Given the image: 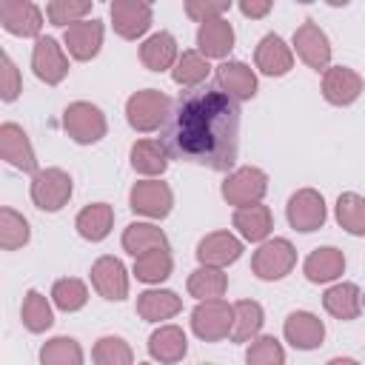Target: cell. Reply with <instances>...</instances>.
Listing matches in <instances>:
<instances>
[{
    "mask_svg": "<svg viewBox=\"0 0 365 365\" xmlns=\"http://www.w3.org/2000/svg\"><path fill=\"white\" fill-rule=\"evenodd\" d=\"M302 271L308 277V282H334L336 277H342L345 271V254L334 245H322V248H314L305 262H302Z\"/></svg>",
    "mask_w": 365,
    "mask_h": 365,
    "instance_id": "cb8c5ba5",
    "label": "cell"
},
{
    "mask_svg": "<svg viewBox=\"0 0 365 365\" xmlns=\"http://www.w3.org/2000/svg\"><path fill=\"white\" fill-rule=\"evenodd\" d=\"M40 365H83V348L74 336H54L40 348Z\"/></svg>",
    "mask_w": 365,
    "mask_h": 365,
    "instance_id": "ab89813d",
    "label": "cell"
},
{
    "mask_svg": "<svg viewBox=\"0 0 365 365\" xmlns=\"http://www.w3.org/2000/svg\"><path fill=\"white\" fill-rule=\"evenodd\" d=\"M197 48L205 60H222L234 48V29L225 17L208 20L197 29Z\"/></svg>",
    "mask_w": 365,
    "mask_h": 365,
    "instance_id": "7402d4cb",
    "label": "cell"
},
{
    "mask_svg": "<svg viewBox=\"0 0 365 365\" xmlns=\"http://www.w3.org/2000/svg\"><path fill=\"white\" fill-rule=\"evenodd\" d=\"M217 88L237 103L251 100L257 94V74L242 60H225L217 66Z\"/></svg>",
    "mask_w": 365,
    "mask_h": 365,
    "instance_id": "ac0fdd59",
    "label": "cell"
},
{
    "mask_svg": "<svg viewBox=\"0 0 365 365\" xmlns=\"http://www.w3.org/2000/svg\"><path fill=\"white\" fill-rule=\"evenodd\" d=\"M91 285L94 291L103 297V299H111V302H120L128 297V274H125V265L117 259V257H100L94 265H91Z\"/></svg>",
    "mask_w": 365,
    "mask_h": 365,
    "instance_id": "2e32d148",
    "label": "cell"
},
{
    "mask_svg": "<svg viewBox=\"0 0 365 365\" xmlns=\"http://www.w3.org/2000/svg\"><path fill=\"white\" fill-rule=\"evenodd\" d=\"M242 257V240L231 231H211L197 242V259L200 265L225 268Z\"/></svg>",
    "mask_w": 365,
    "mask_h": 365,
    "instance_id": "9a60e30c",
    "label": "cell"
},
{
    "mask_svg": "<svg viewBox=\"0 0 365 365\" xmlns=\"http://www.w3.org/2000/svg\"><path fill=\"white\" fill-rule=\"evenodd\" d=\"M51 302H54L60 311L74 314V311H80V308L88 302V288H86V282L77 279V277H63V279H57V282L51 285Z\"/></svg>",
    "mask_w": 365,
    "mask_h": 365,
    "instance_id": "f35d334b",
    "label": "cell"
},
{
    "mask_svg": "<svg viewBox=\"0 0 365 365\" xmlns=\"http://www.w3.org/2000/svg\"><path fill=\"white\" fill-rule=\"evenodd\" d=\"M157 248H168V237L163 234V228L151 225V222H131L123 231V251H128L134 259L157 251Z\"/></svg>",
    "mask_w": 365,
    "mask_h": 365,
    "instance_id": "f1b7e54d",
    "label": "cell"
},
{
    "mask_svg": "<svg viewBox=\"0 0 365 365\" xmlns=\"http://www.w3.org/2000/svg\"><path fill=\"white\" fill-rule=\"evenodd\" d=\"M171 268H174V259H171L168 248H157V251H148V254L134 259V277L140 282H148V285L168 279Z\"/></svg>",
    "mask_w": 365,
    "mask_h": 365,
    "instance_id": "e575fe53",
    "label": "cell"
},
{
    "mask_svg": "<svg viewBox=\"0 0 365 365\" xmlns=\"http://www.w3.org/2000/svg\"><path fill=\"white\" fill-rule=\"evenodd\" d=\"M336 222L354 234V237H365V197L345 191L336 197Z\"/></svg>",
    "mask_w": 365,
    "mask_h": 365,
    "instance_id": "8d00e7d4",
    "label": "cell"
},
{
    "mask_svg": "<svg viewBox=\"0 0 365 365\" xmlns=\"http://www.w3.org/2000/svg\"><path fill=\"white\" fill-rule=\"evenodd\" d=\"M365 88V80L348 66H328L322 74V97L331 106H351Z\"/></svg>",
    "mask_w": 365,
    "mask_h": 365,
    "instance_id": "e0dca14e",
    "label": "cell"
},
{
    "mask_svg": "<svg viewBox=\"0 0 365 365\" xmlns=\"http://www.w3.org/2000/svg\"><path fill=\"white\" fill-rule=\"evenodd\" d=\"M63 128H66V134L74 143L91 145V143H100L106 137L108 123H106V114L94 103L77 100V103H68L66 106V111H63Z\"/></svg>",
    "mask_w": 365,
    "mask_h": 365,
    "instance_id": "277c9868",
    "label": "cell"
},
{
    "mask_svg": "<svg viewBox=\"0 0 365 365\" xmlns=\"http://www.w3.org/2000/svg\"><path fill=\"white\" fill-rule=\"evenodd\" d=\"M29 237H31L29 220L23 214H17L14 208H0V248L17 251L29 242Z\"/></svg>",
    "mask_w": 365,
    "mask_h": 365,
    "instance_id": "74e56055",
    "label": "cell"
},
{
    "mask_svg": "<svg viewBox=\"0 0 365 365\" xmlns=\"http://www.w3.org/2000/svg\"><path fill=\"white\" fill-rule=\"evenodd\" d=\"M94 365H134L131 345L123 336H100L91 348Z\"/></svg>",
    "mask_w": 365,
    "mask_h": 365,
    "instance_id": "60d3db41",
    "label": "cell"
},
{
    "mask_svg": "<svg viewBox=\"0 0 365 365\" xmlns=\"http://www.w3.org/2000/svg\"><path fill=\"white\" fill-rule=\"evenodd\" d=\"M131 168L145 177H157L168 168V154L160 140H137L131 145Z\"/></svg>",
    "mask_w": 365,
    "mask_h": 365,
    "instance_id": "1f68e13d",
    "label": "cell"
},
{
    "mask_svg": "<svg viewBox=\"0 0 365 365\" xmlns=\"http://www.w3.org/2000/svg\"><path fill=\"white\" fill-rule=\"evenodd\" d=\"M188 294L202 299H220L228 288V277L222 274V268H211V265H200L197 271L188 274Z\"/></svg>",
    "mask_w": 365,
    "mask_h": 365,
    "instance_id": "836d02e7",
    "label": "cell"
},
{
    "mask_svg": "<svg viewBox=\"0 0 365 365\" xmlns=\"http://www.w3.org/2000/svg\"><path fill=\"white\" fill-rule=\"evenodd\" d=\"M254 63L262 74L268 77H282L291 71L294 66V51L291 46L279 37V34H265L259 43H257V51H254Z\"/></svg>",
    "mask_w": 365,
    "mask_h": 365,
    "instance_id": "44dd1931",
    "label": "cell"
},
{
    "mask_svg": "<svg viewBox=\"0 0 365 365\" xmlns=\"http://www.w3.org/2000/svg\"><path fill=\"white\" fill-rule=\"evenodd\" d=\"M325 365H359V362L351 359V356H334V359H328Z\"/></svg>",
    "mask_w": 365,
    "mask_h": 365,
    "instance_id": "7dc6e473",
    "label": "cell"
},
{
    "mask_svg": "<svg viewBox=\"0 0 365 365\" xmlns=\"http://www.w3.org/2000/svg\"><path fill=\"white\" fill-rule=\"evenodd\" d=\"M31 68L37 80H43L46 86H57L68 74V57L54 37H37L31 51Z\"/></svg>",
    "mask_w": 365,
    "mask_h": 365,
    "instance_id": "30bf717a",
    "label": "cell"
},
{
    "mask_svg": "<svg viewBox=\"0 0 365 365\" xmlns=\"http://www.w3.org/2000/svg\"><path fill=\"white\" fill-rule=\"evenodd\" d=\"M262 322H265L262 305L254 299H240V302H234V325H231L228 339L231 342H251L262 331Z\"/></svg>",
    "mask_w": 365,
    "mask_h": 365,
    "instance_id": "4dcf8cb0",
    "label": "cell"
},
{
    "mask_svg": "<svg viewBox=\"0 0 365 365\" xmlns=\"http://www.w3.org/2000/svg\"><path fill=\"white\" fill-rule=\"evenodd\" d=\"M171 160L228 171L240 154V103L214 86L185 88L160 131Z\"/></svg>",
    "mask_w": 365,
    "mask_h": 365,
    "instance_id": "6da1fadb",
    "label": "cell"
},
{
    "mask_svg": "<svg viewBox=\"0 0 365 365\" xmlns=\"http://www.w3.org/2000/svg\"><path fill=\"white\" fill-rule=\"evenodd\" d=\"M111 225H114V208H111L108 202H91V205H86V208L77 214V220H74L77 234H80L83 240H88V242L106 240V237L111 234Z\"/></svg>",
    "mask_w": 365,
    "mask_h": 365,
    "instance_id": "4316f807",
    "label": "cell"
},
{
    "mask_svg": "<svg viewBox=\"0 0 365 365\" xmlns=\"http://www.w3.org/2000/svg\"><path fill=\"white\" fill-rule=\"evenodd\" d=\"M137 365H148V362H137Z\"/></svg>",
    "mask_w": 365,
    "mask_h": 365,
    "instance_id": "c3c4849f",
    "label": "cell"
},
{
    "mask_svg": "<svg viewBox=\"0 0 365 365\" xmlns=\"http://www.w3.org/2000/svg\"><path fill=\"white\" fill-rule=\"evenodd\" d=\"M322 305L334 319L351 322L362 311V291L354 282H336L322 294Z\"/></svg>",
    "mask_w": 365,
    "mask_h": 365,
    "instance_id": "d4e9b609",
    "label": "cell"
},
{
    "mask_svg": "<svg viewBox=\"0 0 365 365\" xmlns=\"http://www.w3.org/2000/svg\"><path fill=\"white\" fill-rule=\"evenodd\" d=\"M362 305H365V294H362Z\"/></svg>",
    "mask_w": 365,
    "mask_h": 365,
    "instance_id": "681fc988",
    "label": "cell"
},
{
    "mask_svg": "<svg viewBox=\"0 0 365 365\" xmlns=\"http://www.w3.org/2000/svg\"><path fill=\"white\" fill-rule=\"evenodd\" d=\"M111 26L123 40H137L151 29V6L143 0H114L108 6Z\"/></svg>",
    "mask_w": 365,
    "mask_h": 365,
    "instance_id": "7c38bea8",
    "label": "cell"
},
{
    "mask_svg": "<svg viewBox=\"0 0 365 365\" xmlns=\"http://www.w3.org/2000/svg\"><path fill=\"white\" fill-rule=\"evenodd\" d=\"M294 48L299 54V60L314 68V71H325L328 63H331V43H328V34L314 23V20H305L297 31H294Z\"/></svg>",
    "mask_w": 365,
    "mask_h": 365,
    "instance_id": "4fadbf2b",
    "label": "cell"
},
{
    "mask_svg": "<svg viewBox=\"0 0 365 365\" xmlns=\"http://www.w3.org/2000/svg\"><path fill=\"white\" fill-rule=\"evenodd\" d=\"M180 51H177V40L168 34V31H157L151 34L143 46H140V60L148 71H165V68H174Z\"/></svg>",
    "mask_w": 365,
    "mask_h": 365,
    "instance_id": "83f0119b",
    "label": "cell"
},
{
    "mask_svg": "<svg viewBox=\"0 0 365 365\" xmlns=\"http://www.w3.org/2000/svg\"><path fill=\"white\" fill-rule=\"evenodd\" d=\"M294 265H297V248L285 237H274V240L259 242V248L251 257V271L262 282H274V279L288 277Z\"/></svg>",
    "mask_w": 365,
    "mask_h": 365,
    "instance_id": "3957f363",
    "label": "cell"
},
{
    "mask_svg": "<svg viewBox=\"0 0 365 365\" xmlns=\"http://www.w3.org/2000/svg\"><path fill=\"white\" fill-rule=\"evenodd\" d=\"M63 43H66V48H68V54L74 60H80V63L94 60L100 54V46H103V23L97 17L80 20V23L66 29Z\"/></svg>",
    "mask_w": 365,
    "mask_h": 365,
    "instance_id": "ffe728a7",
    "label": "cell"
},
{
    "mask_svg": "<svg viewBox=\"0 0 365 365\" xmlns=\"http://www.w3.org/2000/svg\"><path fill=\"white\" fill-rule=\"evenodd\" d=\"M0 26L14 37H37L43 29V11L31 0H0Z\"/></svg>",
    "mask_w": 365,
    "mask_h": 365,
    "instance_id": "8fae6325",
    "label": "cell"
},
{
    "mask_svg": "<svg viewBox=\"0 0 365 365\" xmlns=\"http://www.w3.org/2000/svg\"><path fill=\"white\" fill-rule=\"evenodd\" d=\"M0 157L14 165L17 171H26V174H37V157H34V148L29 143V134L17 125V123H3L0 125Z\"/></svg>",
    "mask_w": 365,
    "mask_h": 365,
    "instance_id": "5bb4252c",
    "label": "cell"
},
{
    "mask_svg": "<svg viewBox=\"0 0 365 365\" xmlns=\"http://www.w3.org/2000/svg\"><path fill=\"white\" fill-rule=\"evenodd\" d=\"M171 108H174V103L168 100V94H163L160 88H143L125 100V120L134 131L148 134L168 123Z\"/></svg>",
    "mask_w": 365,
    "mask_h": 365,
    "instance_id": "7a4b0ae2",
    "label": "cell"
},
{
    "mask_svg": "<svg viewBox=\"0 0 365 365\" xmlns=\"http://www.w3.org/2000/svg\"><path fill=\"white\" fill-rule=\"evenodd\" d=\"M228 9H231L228 0H185V14L191 20H197L200 26L222 17V11H228Z\"/></svg>",
    "mask_w": 365,
    "mask_h": 365,
    "instance_id": "f6af8a7d",
    "label": "cell"
},
{
    "mask_svg": "<svg viewBox=\"0 0 365 365\" xmlns=\"http://www.w3.org/2000/svg\"><path fill=\"white\" fill-rule=\"evenodd\" d=\"M208 74H211L208 60H205L200 51H194V48H185V51L177 57L174 68H171L174 83L182 86V88H200Z\"/></svg>",
    "mask_w": 365,
    "mask_h": 365,
    "instance_id": "d6a6232c",
    "label": "cell"
},
{
    "mask_svg": "<svg viewBox=\"0 0 365 365\" xmlns=\"http://www.w3.org/2000/svg\"><path fill=\"white\" fill-rule=\"evenodd\" d=\"M20 319H23V325H26V331H31V334H43V331H48L51 322H54V314H51L48 299H46L40 291L31 288V291L23 297Z\"/></svg>",
    "mask_w": 365,
    "mask_h": 365,
    "instance_id": "d590c367",
    "label": "cell"
},
{
    "mask_svg": "<svg viewBox=\"0 0 365 365\" xmlns=\"http://www.w3.org/2000/svg\"><path fill=\"white\" fill-rule=\"evenodd\" d=\"M222 200L228 205H237V208H245V205H257L265 191H268V174L257 165H242L237 171H231L225 180H222Z\"/></svg>",
    "mask_w": 365,
    "mask_h": 365,
    "instance_id": "8992f818",
    "label": "cell"
},
{
    "mask_svg": "<svg viewBox=\"0 0 365 365\" xmlns=\"http://www.w3.org/2000/svg\"><path fill=\"white\" fill-rule=\"evenodd\" d=\"M234 228L240 231L242 240L248 242H265V237L271 234L274 228V217H271V208L257 202V205H245V208H237L234 211Z\"/></svg>",
    "mask_w": 365,
    "mask_h": 365,
    "instance_id": "484cf974",
    "label": "cell"
},
{
    "mask_svg": "<svg viewBox=\"0 0 365 365\" xmlns=\"http://www.w3.org/2000/svg\"><path fill=\"white\" fill-rule=\"evenodd\" d=\"M245 365H285V348L277 336H257L245 351Z\"/></svg>",
    "mask_w": 365,
    "mask_h": 365,
    "instance_id": "b9f144b4",
    "label": "cell"
},
{
    "mask_svg": "<svg viewBox=\"0 0 365 365\" xmlns=\"http://www.w3.org/2000/svg\"><path fill=\"white\" fill-rule=\"evenodd\" d=\"M20 91H23L20 71H17V66L11 63V57L3 51V54H0V100H3V103H11V100L20 97Z\"/></svg>",
    "mask_w": 365,
    "mask_h": 365,
    "instance_id": "ee69618b",
    "label": "cell"
},
{
    "mask_svg": "<svg viewBox=\"0 0 365 365\" xmlns=\"http://www.w3.org/2000/svg\"><path fill=\"white\" fill-rule=\"evenodd\" d=\"M234 325V305L225 299H202L191 311V331L202 342H220L231 334Z\"/></svg>",
    "mask_w": 365,
    "mask_h": 365,
    "instance_id": "52a82bcc",
    "label": "cell"
},
{
    "mask_svg": "<svg viewBox=\"0 0 365 365\" xmlns=\"http://www.w3.org/2000/svg\"><path fill=\"white\" fill-rule=\"evenodd\" d=\"M240 11L245 17H265L271 11V0H242L240 3Z\"/></svg>",
    "mask_w": 365,
    "mask_h": 365,
    "instance_id": "bcb514c9",
    "label": "cell"
},
{
    "mask_svg": "<svg viewBox=\"0 0 365 365\" xmlns=\"http://www.w3.org/2000/svg\"><path fill=\"white\" fill-rule=\"evenodd\" d=\"M148 354L154 362L160 365H174L188 354V339L185 331L177 325H160L151 336H148Z\"/></svg>",
    "mask_w": 365,
    "mask_h": 365,
    "instance_id": "603a6c76",
    "label": "cell"
},
{
    "mask_svg": "<svg viewBox=\"0 0 365 365\" xmlns=\"http://www.w3.org/2000/svg\"><path fill=\"white\" fill-rule=\"evenodd\" d=\"M71 177L68 171L63 168H40L34 177H31V185H29V194H31V202L40 208V211H60L68 200H71Z\"/></svg>",
    "mask_w": 365,
    "mask_h": 365,
    "instance_id": "5b68a950",
    "label": "cell"
},
{
    "mask_svg": "<svg viewBox=\"0 0 365 365\" xmlns=\"http://www.w3.org/2000/svg\"><path fill=\"white\" fill-rule=\"evenodd\" d=\"M182 308V299L174 294V291H143L137 294V314L145 319V322H160V319H171L174 314H180Z\"/></svg>",
    "mask_w": 365,
    "mask_h": 365,
    "instance_id": "f546056e",
    "label": "cell"
},
{
    "mask_svg": "<svg viewBox=\"0 0 365 365\" xmlns=\"http://www.w3.org/2000/svg\"><path fill=\"white\" fill-rule=\"evenodd\" d=\"M282 334L285 339L297 348V351H314L322 345L325 339V325L317 314L311 311H294L285 317V325H282Z\"/></svg>",
    "mask_w": 365,
    "mask_h": 365,
    "instance_id": "d6986e66",
    "label": "cell"
},
{
    "mask_svg": "<svg viewBox=\"0 0 365 365\" xmlns=\"http://www.w3.org/2000/svg\"><path fill=\"white\" fill-rule=\"evenodd\" d=\"M285 214H288L291 228H294V231H302V234L322 228V225H325V217H328V214H325V200H322V194L314 191V188H299V191H294L291 200H288V205H285Z\"/></svg>",
    "mask_w": 365,
    "mask_h": 365,
    "instance_id": "9c48e42d",
    "label": "cell"
},
{
    "mask_svg": "<svg viewBox=\"0 0 365 365\" xmlns=\"http://www.w3.org/2000/svg\"><path fill=\"white\" fill-rule=\"evenodd\" d=\"M91 11V0H51L46 6V14L54 26H74L80 20H86V14Z\"/></svg>",
    "mask_w": 365,
    "mask_h": 365,
    "instance_id": "7bdbcfd3",
    "label": "cell"
},
{
    "mask_svg": "<svg viewBox=\"0 0 365 365\" xmlns=\"http://www.w3.org/2000/svg\"><path fill=\"white\" fill-rule=\"evenodd\" d=\"M171 205H174V194H171L168 182H163V180H140L128 191V208L148 220L168 217Z\"/></svg>",
    "mask_w": 365,
    "mask_h": 365,
    "instance_id": "ba28073f",
    "label": "cell"
}]
</instances>
